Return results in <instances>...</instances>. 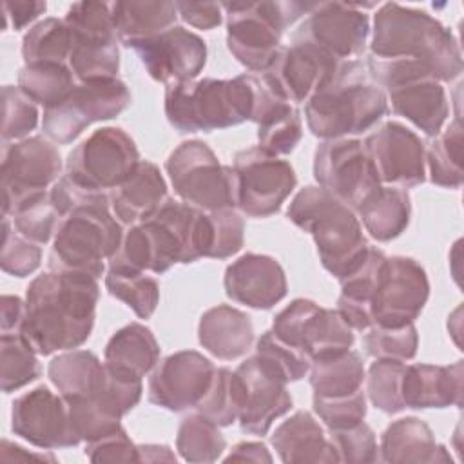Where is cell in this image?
Returning <instances> with one entry per match:
<instances>
[{
	"label": "cell",
	"mask_w": 464,
	"mask_h": 464,
	"mask_svg": "<svg viewBox=\"0 0 464 464\" xmlns=\"http://www.w3.org/2000/svg\"><path fill=\"white\" fill-rule=\"evenodd\" d=\"M98 299L96 277L49 270L27 286L18 334L38 355L74 350L91 337Z\"/></svg>",
	"instance_id": "cell-1"
},
{
	"label": "cell",
	"mask_w": 464,
	"mask_h": 464,
	"mask_svg": "<svg viewBox=\"0 0 464 464\" xmlns=\"http://www.w3.org/2000/svg\"><path fill=\"white\" fill-rule=\"evenodd\" d=\"M370 54L419 60L440 83L451 82L462 72V53L453 33L426 11L397 2L382 4L377 9Z\"/></svg>",
	"instance_id": "cell-2"
},
{
	"label": "cell",
	"mask_w": 464,
	"mask_h": 464,
	"mask_svg": "<svg viewBox=\"0 0 464 464\" xmlns=\"http://www.w3.org/2000/svg\"><path fill=\"white\" fill-rule=\"evenodd\" d=\"M388 112L386 92L372 78L364 60L341 62L334 76L304 107L310 132L323 140L348 138L373 127Z\"/></svg>",
	"instance_id": "cell-3"
},
{
	"label": "cell",
	"mask_w": 464,
	"mask_h": 464,
	"mask_svg": "<svg viewBox=\"0 0 464 464\" xmlns=\"http://www.w3.org/2000/svg\"><path fill=\"white\" fill-rule=\"evenodd\" d=\"M286 214L314 237L321 265L339 281L361 266L372 246L355 210L321 185L301 188Z\"/></svg>",
	"instance_id": "cell-4"
},
{
	"label": "cell",
	"mask_w": 464,
	"mask_h": 464,
	"mask_svg": "<svg viewBox=\"0 0 464 464\" xmlns=\"http://www.w3.org/2000/svg\"><path fill=\"white\" fill-rule=\"evenodd\" d=\"M250 74L230 80H190L169 83L165 89V114L179 132L216 130L250 120Z\"/></svg>",
	"instance_id": "cell-5"
},
{
	"label": "cell",
	"mask_w": 464,
	"mask_h": 464,
	"mask_svg": "<svg viewBox=\"0 0 464 464\" xmlns=\"http://www.w3.org/2000/svg\"><path fill=\"white\" fill-rule=\"evenodd\" d=\"M368 71L386 92L395 114L411 121L428 136L440 132L450 116V103L442 83L419 60L368 56Z\"/></svg>",
	"instance_id": "cell-6"
},
{
	"label": "cell",
	"mask_w": 464,
	"mask_h": 464,
	"mask_svg": "<svg viewBox=\"0 0 464 464\" xmlns=\"http://www.w3.org/2000/svg\"><path fill=\"white\" fill-rule=\"evenodd\" d=\"M111 203L80 207L62 218L49 254V268L100 279L118 250L123 230L111 214Z\"/></svg>",
	"instance_id": "cell-7"
},
{
	"label": "cell",
	"mask_w": 464,
	"mask_h": 464,
	"mask_svg": "<svg viewBox=\"0 0 464 464\" xmlns=\"http://www.w3.org/2000/svg\"><path fill=\"white\" fill-rule=\"evenodd\" d=\"M306 2H223L227 14V47L254 72H263L277 49L283 31L306 14Z\"/></svg>",
	"instance_id": "cell-8"
},
{
	"label": "cell",
	"mask_w": 464,
	"mask_h": 464,
	"mask_svg": "<svg viewBox=\"0 0 464 464\" xmlns=\"http://www.w3.org/2000/svg\"><path fill=\"white\" fill-rule=\"evenodd\" d=\"M165 169L176 194L203 212L236 207L234 169L221 165L201 140L179 143L167 158Z\"/></svg>",
	"instance_id": "cell-9"
},
{
	"label": "cell",
	"mask_w": 464,
	"mask_h": 464,
	"mask_svg": "<svg viewBox=\"0 0 464 464\" xmlns=\"http://www.w3.org/2000/svg\"><path fill=\"white\" fill-rule=\"evenodd\" d=\"M72 34L69 67L80 82L114 80L120 71V49L111 4L74 2L65 14Z\"/></svg>",
	"instance_id": "cell-10"
},
{
	"label": "cell",
	"mask_w": 464,
	"mask_h": 464,
	"mask_svg": "<svg viewBox=\"0 0 464 464\" xmlns=\"http://www.w3.org/2000/svg\"><path fill=\"white\" fill-rule=\"evenodd\" d=\"M129 105L130 91L118 78L78 82L63 102L44 109L42 129L53 141L71 143L91 123L116 118Z\"/></svg>",
	"instance_id": "cell-11"
},
{
	"label": "cell",
	"mask_w": 464,
	"mask_h": 464,
	"mask_svg": "<svg viewBox=\"0 0 464 464\" xmlns=\"http://www.w3.org/2000/svg\"><path fill=\"white\" fill-rule=\"evenodd\" d=\"M134 140L120 127H102L80 141L67 156L65 176L105 192L118 187L140 163Z\"/></svg>",
	"instance_id": "cell-12"
},
{
	"label": "cell",
	"mask_w": 464,
	"mask_h": 464,
	"mask_svg": "<svg viewBox=\"0 0 464 464\" xmlns=\"http://www.w3.org/2000/svg\"><path fill=\"white\" fill-rule=\"evenodd\" d=\"M236 207L248 218H268L279 212L297 185L292 165L261 147L239 150L234 156Z\"/></svg>",
	"instance_id": "cell-13"
},
{
	"label": "cell",
	"mask_w": 464,
	"mask_h": 464,
	"mask_svg": "<svg viewBox=\"0 0 464 464\" xmlns=\"http://www.w3.org/2000/svg\"><path fill=\"white\" fill-rule=\"evenodd\" d=\"M272 332L306 353L310 361L339 355L355 341L353 330L337 310L323 308L303 297L294 299L274 317Z\"/></svg>",
	"instance_id": "cell-14"
},
{
	"label": "cell",
	"mask_w": 464,
	"mask_h": 464,
	"mask_svg": "<svg viewBox=\"0 0 464 464\" xmlns=\"http://www.w3.org/2000/svg\"><path fill=\"white\" fill-rule=\"evenodd\" d=\"M62 158L58 149L42 136L4 143L2 154V212H13L29 198L45 192L58 181Z\"/></svg>",
	"instance_id": "cell-15"
},
{
	"label": "cell",
	"mask_w": 464,
	"mask_h": 464,
	"mask_svg": "<svg viewBox=\"0 0 464 464\" xmlns=\"http://www.w3.org/2000/svg\"><path fill=\"white\" fill-rule=\"evenodd\" d=\"M292 34V42H304L337 62L355 60L364 51L370 18L361 4L319 2Z\"/></svg>",
	"instance_id": "cell-16"
},
{
	"label": "cell",
	"mask_w": 464,
	"mask_h": 464,
	"mask_svg": "<svg viewBox=\"0 0 464 464\" xmlns=\"http://www.w3.org/2000/svg\"><path fill=\"white\" fill-rule=\"evenodd\" d=\"M314 178L353 210L381 187L364 143L355 138L319 143L314 152Z\"/></svg>",
	"instance_id": "cell-17"
},
{
	"label": "cell",
	"mask_w": 464,
	"mask_h": 464,
	"mask_svg": "<svg viewBox=\"0 0 464 464\" xmlns=\"http://www.w3.org/2000/svg\"><path fill=\"white\" fill-rule=\"evenodd\" d=\"M430 297L426 270L411 257H386L370 301L373 324L404 326L413 323Z\"/></svg>",
	"instance_id": "cell-18"
},
{
	"label": "cell",
	"mask_w": 464,
	"mask_h": 464,
	"mask_svg": "<svg viewBox=\"0 0 464 464\" xmlns=\"http://www.w3.org/2000/svg\"><path fill=\"white\" fill-rule=\"evenodd\" d=\"M364 149L381 185L411 188L426 179L424 143L399 121H384L364 140Z\"/></svg>",
	"instance_id": "cell-19"
},
{
	"label": "cell",
	"mask_w": 464,
	"mask_h": 464,
	"mask_svg": "<svg viewBox=\"0 0 464 464\" xmlns=\"http://www.w3.org/2000/svg\"><path fill=\"white\" fill-rule=\"evenodd\" d=\"M339 63L310 44L292 42L277 49L259 76L285 102L303 103L334 76Z\"/></svg>",
	"instance_id": "cell-20"
},
{
	"label": "cell",
	"mask_w": 464,
	"mask_h": 464,
	"mask_svg": "<svg viewBox=\"0 0 464 464\" xmlns=\"http://www.w3.org/2000/svg\"><path fill=\"white\" fill-rule=\"evenodd\" d=\"M216 366L196 350H181L158 361L154 366L147 395L149 401L169 411L196 408L207 393Z\"/></svg>",
	"instance_id": "cell-21"
},
{
	"label": "cell",
	"mask_w": 464,
	"mask_h": 464,
	"mask_svg": "<svg viewBox=\"0 0 464 464\" xmlns=\"http://www.w3.org/2000/svg\"><path fill=\"white\" fill-rule=\"evenodd\" d=\"M11 430L29 444L42 450L78 446L67 402L47 386H36L14 399L11 408Z\"/></svg>",
	"instance_id": "cell-22"
},
{
	"label": "cell",
	"mask_w": 464,
	"mask_h": 464,
	"mask_svg": "<svg viewBox=\"0 0 464 464\" xmlns=\"http://www.w3.org/2000/svg\"><path fill=\"white\" fill-rule=\"evenodd\" d=\"M130 49L136 51L150 78L167 85L194 80L207 63V44L181 25H172Z\"/></svg>",
	"instance_id": "cell-23"
},
{
	"label": "cell",
	"mask_w": 464,
	"mask_h": 464,
	"mask_svg": "<svg viewBox=\"0 0 464 464\" xmlns=\"http://www.w3.org/2000/svg\"><path fill=\"white\" fill-rule=\"evenodd\" d=\"M234 373L241 392L237 422L245 433L263 437L272 422L292 408L286 382L274 375L256 355L243 361Z\"/></svg>",
	"instance_id": "cell-24"
},
{
	"label": "cell",
	"mask_w": 464,
	"mask_h": 464,
	"mask_svg": "<svg viewBox=\"0 0 464 464\" xmlns=\"http://www.w3.org/2000/svg\"><path fill=\"white\" fill-rule=\"evenodd\" d=\"M227 295L256 310H270L286 295V276L276 257L243 254L232 261L223 277Z\"/></svg>",
	"instance_id": "cell-25"
},
{
	"label": "cell",
	"mask_w": 464,
	"mask_h": 464,
	"mask_svg": "<svg viewBox=\"0 0 464 464\" xmlns=\"http://www.w3.org/2000/svg\"><path fill=\"white\" fill-rule=\"evenodd\" d=\"M464 364L457 361L448 366L406 364L401 382L404 408H446L462 406Z\"/></svg>",
	"instance_id": "cell-26"
},
{
	"label": "cell",
	"mask_w": 464,
	"mask_h": 464,
	"mask_svg": "<svg viewBox=\"0 0 464 464\" xmlns=\"http://www.w3.org/2000/svg\"><path fill=\"white\" fill-rule=\"evenodd\" d=\"M167 198V183L160 169L147 160H141L136 169L109 192L112 214L127 227L149 219Z\"/></svg>",
	"instance_id": "cell-27"
},
{
	"label": "cell",
	"mask_w": 464,
	"mask_h": 464,
	"mask_svg": "<svg viewBox=\"0 0 464 464\" xmlns=\"http://www.w3.org/2000/svg\"><path fill=\"white\" fill-rule=\"evenodd\" d=\"M198 339L214 357L232 361L250 350L254 343V324L245 312L230 304H218L201 315Z\"/></svg>",
	"instance_id": "cell-28"
},
{
	"label": "cell",
	"mask_w": 464,
	"mask_h": 464,
	"mask_svg": "<svg viewBox=\"0 0 464 464\" xmlns=\"http://www.w3.org/2000/svg\"><path fill=\"white\" fill-rule=\"evenodd\" d=\"M381 460L392 464L451 462L450 453L435 440L431 428L417 417L393 420L381 435Z\"/></svg>",
	"instance_id": "cell-29"
},
{
	"label": "cell",
	"mask_w": 464,
	"mask_h": 464,
	"mask_svg": "<svg viewBox=\"0 0 464 464\" xmlns=\"http://www.w3.org/2000/svg\"><path fill=\"white\" fill-rule=\"evenodd\" d=\"M272 446L283 462H337L335 450L323 426L304 410L295 411L276 428Z\"/></svg>",
	"instance_id": "cell-30"
},
{
	"label": "cell",
	"mask_w": 464,
	"mask_h": 464,
	"mask_svg": "<svg viewBox=\"0 0 464 464\" xmlns=\"http://www.w3.org/2000/svg\"><path fill=\"white\" fill-rule=\"evenodd\" d=\"M160 361V344L154 334L141 323L120 328L107 343L103 362L109 372L141 381Z\"/></svg>",
	"instance_id": "cell-31"
},
{
	"label": "cell",
	"mask_w": 464,
	"mask_h": 464,
	"mask_svg": "<svg viewBox=\"0 0 464 464\" xmlns=\"http://www.w3.org/2000/svg\"><path fill=\"white\" fill-rule=\"evenodd\" d=\"M47 375L63 399H98L107 382V368L89 350H67L56 355Z\"/></svg>",
	"instance_id": "cell-32"
},
{
	"label": "cell",
	"mask_w": 464,
	"mask_h": 464,
	"mask_svg": "<svg viewBox=\"0 0 464 464\" xmlns=\"http://www.w3.org/2000/svg\"><path fill=\"white\" fill-rule=\"evenodd\" d=\"M111 11L116 36L127 47L170 29L178 18L176 2L165 0L112 2Z\"/></svg>",
	"instance_id": "cell-33"
},
{
	"label": "cell",
	"mask_w": 464,
	"mask_h": 464,
	"mask_svg": "<svg viewBox=\"0 0 464 464\" xmlns=\"http://www.w3.org/2000/svg\"><path fill=\"white\" fill-rule=\"evenodd\" d=\"M386 254L370 246L361 266L348 277L341 279V295L337 299V312L348 323L352 330L364 332L373 326L370 314V301L375 292L381 268L386 261Z\"/></svg>",
	"instance_id": "cell-34"
},
{
	"label": "cell",
	"mask_w": 464,
	"mask_h": 464,
	"mask_svg": "<svg viewBox=\"0 0 464 464\" xmlns=\"http://www.w3.org/2000/svg\"><path fill=\"white\" fill-rule=\"evenodd\" d=\"M364 230L377 241H392L401 236L411 216V203L406 188L381 185L357 208Z\"/></svg>",
	"instance_id": "cell-35"
},
{
	"label": "cell",
	"mask_w": 464,
	"mask_h": 464,
	"mask_svg": "<svg viewBox=\"0 0 464 464\" xmlns=\"http://www.w3.org/2000/svg\"><path fill=\"white\" fill-rule=\"evenodd\" d=\"M308 373L310 386L317 397H337L359 392L366 377L362 359L353 350L312 361Z\"/></svg>",
	"instance_id": "cell-36"
},
{
	"label": "cell",
	"mask_w": 464,
	"mask_h": 464,
	"mask_svg": "<svg viewBox=\"0 0 464 464\" xmlns=\"http://www.w3.org/2000/svg\"><path fill=\"white\" fill-rule=\"evenodd\" d=\"M431 183L446 188L462 185V125L457 118L424 145Z\"/></svg>",
	"instance_id": "cell-37"
},
{
	"label": "cell",
	"mask_w": 464,
	"mask_h": 464,
	"mask_svg": "<svg viewBox=\"0 0 464 464\" xmlns=\"http://www.w3.org/2000/svg\"><path fill=\"white\" fill-rule=\"evenodd\" d=\"M72 47V34L65 20L44 18L22 38L25 63H67Z\"/></svg>",
	"instance_id": "cell-38"
},
{
	"label": "cell",
	"mask_w": 464,
	"mask_h": 464,
	"mask_svg": "<svg viewBox=\"0 0 464 464\" xmlns=\"http://www.w3.org/2000/svg\"><path fill=\"white\" fill-rule=\"evenodd\" d=\"M74 78L67 63H25L18 72V87L47 109L71 94Z\"/></svg>",
	"instance_id": "cell-39"
},
{
	"label": "cell",
	"mask_w": 464,
	"mask_h": 464,
	"mask_svg": "<svg viewBox=\"0 0 464 464\" xmlns=\"http://www.w3.org/2000/svg\"><path fill=\"white\" fill-rule=\"evenodd\" d=\"M227 440L219 426L199 411L181 419L176 435V450L187 462H216L225 451Z\"/></svg>",
	"instance_id": "cell-40"
},
{
	"label": "cell",
	"mask_w": 464,
	"mask_h": 464,
	"mask_svg": "<svg viewBox=\"0 0 464 464\" xmlns=\"http://www.w3.org/2000/svg\"><path fill=\"white\" fill-rule=\"evenodd\" d=\"M42 373L38 353L18 332H5L0 337V381L4 393L16 392L36 381Z\"/></svg>",
	"instance_id": "cell-41"
},
{
	"label": "cell",
	"mask_w": 464,
	"mask_h": 464,
	"mask_svg": "<svg viewBox=\"0 0 464 464\" xmlns=\"http://www.w3.org/2000/svg\"><path fill=\"white\" fill-rule=\"evenodd\" d=\"M109 294L125 303L140 319H149L160 303L158 281L145 272L109 268L105 276Z\"/></svg>",
	"instance_id": "cell-42"
},
{
	"label": "cell",
	"mask_w": 464,
	"mask_h": 464,
	"mask_svg": "<svg viewBox=\"0 0 464 464\" xmlns=\"http://www.w3.org/2000/svg\"><path fill=\"white\" fill-rule=\"evenodd\" d=\"M241 410V392L237 377L232 370L216 368L212 382L198 402L196 411L210 419L218 426H230L237 420Z\"/></svg>",
	"instance_id": "cell-43"
},
{
	"label": "cell",
	"mask_w": 464,
	"mask_h": 464,
	"mask_svg": "<svg viewBox=\"0 0 464 464\" xmlns=\"http://www.w3.org/2000/svg\"><path fill=\"white\" fill-rule=\"evenodd\" d=\"M13 227L18 234L24 237L44 245L51 239V236L56 232L62 214L58 212L51 192H40L27 201H24L11 216Z\"/></svg>",
	"instance_id": "cell-44"
},
{
	"label": "cell",
	"mask_w": 464,
	"mask_h": 464,
	"mask_svg": "<svg viewBox=\"0 0 464 464\" xmlns=\"http://www.w3.org/2000/svg\"><path fill=\"white\" fill-rule=\"evenodd\" d=\"M256 357L286 384L303 379L312 366V361L306 353L281 341L272 330L265 332L257 339Z\"/></svg>",
	"instance_id": "cell-45"
},
{
	"label": "cell",
	"mask_w": 464,
	"mask_h": 464,
	"mask_svg": "<svg viewBox=\"0 0 464 464\" xmlns=\"http://www.w3.org/2000/svg\"><path fill=\"white\" fill-rule=\"evenodd\" d=\"M419 346V334L413 323L404 326H379L373 324L364 330L362 348L370 357L410 361L415 357Z\"/></svg>",
	"instance_id": "cell-46"
},
{
	"label": "cell",
	"mask_w": 464,
	"mask_h": 464,
	"mask_svg": "<svg viewBox=\"0 0 464 464\" xmlns=\"http://www.w3.org/2000/svg\"><path fill=\"white\" fill-rule=\"evenodd\" d=\"M301 116L292 103H285L257 125V147L274 156L290 154L301 141Z\"/></svg>",
	"instance_id": "cell-47"
},
{
	"label": "cell",
	"mask_w": 464,
	"mask_h": 464,
	"mask_svg": "<svg viewBox=\"0 0 464 464\" xmlns=\"http://www.w3.org/2000/svg\"><path fill=\"white\" fill-rule=\"evenodd\" d=\"M71 428L80 442H91L121 428V417L98 399H65Z\"/></svg>",
	"instance_id": "cell-48"
},
{
	"label": "cell",
	"mask_w": 464,
	"mask_h": 464,
	"mask_svg": "<svg viewBox=\"0 0 464 464\" xmlns=\"http://www.w3.org/2000/svg\"><path fill=\"white\" fill-rule=\"evenodd\" d=\"M404 361L393 359H375L370 364L366 382H368V397L372 404L384 413H399L404 410L401 382L404 373Z\"/></svg>",
	"instance_id": "cell-49"
},
{
	"label": "cell",
	"mask_w": 464,
	"mask_h": 464,
	"mask_svg": "<svg viewBox=\"0 0 464 464\" xmlns=\"http://www.w3.org/2000/svg\"><path fill=\"white\" fill-rule=\"evenodd\" d=\"M2 141L24 140L38 125V105L20 87H2Z\"/></svg>",
	"instance_id": "cell-50"
},
{
	"label": "cell",
	"mask_w": 464,
	"mask_h": 464,
	"mask_svg": "<svg viewBox=\"0 0 464 464\" xmlns=\"http://www.w3.org/2000/svg\"><path fill=\"white\" fill-rule=\"evenodd\" d=\"M208 250L207 257L227 259L237 254L245 241V221L234 208L207 212Z\"/></svg>",
	"instance_id": "cell-51"
},
{
	"label": "cell",
	"mask_w": 464,
	"mask_h": 464,
	"mask_svg": "<svg viewBox=\"0 0 464 464\" xmlns=\"http://www.w3.org/2000/svg\"><path fill=\"white\" fill-rule=\"evenodd\" d=\"M40 261H42V248L38 246V243L24 237L18 232H13L11 219L4 216L2 252H0L2 270L14 277H25L40 266Z\"/></svg>",
	"instance_id": "cell-52"
},
{
	"label": "cell",
	"mask_w": 464,
	"mask_h": 464,
	"mask_svg": "<svg viewBox=\"0 0 464 464\" xmlns=\"http://www.w3.org/2000/svg\"><path fill=\"white\" fill-rule=\"evenodd\" d=\"M314 411L319 415V419L330 431L344 430L364 420L366 399L361 390L337 397L314 395Z\"/></svg>",
	"instance_id": "cell-53"
},
{
	"label": "cell",
	"mask_w": 464,
	"mask_h": 464,
	"mask_svg": "<svg viewBox=\"0 0 464 464\" xmlns=\"http://www.w3.org/2000/svg\"><path fill=\"white\" fill-rule=\"evenodd\" d=\"M328 439L335 450L337 462H375L379 459L375 433L366 422L344 430H332Z\"/></svg>",
	"instance_id": "cell-54"
},
{
	"label": "cell",
	"mask_w": 464,
	"mask_h": 464,
	"mask_svg": "<svg viewBox=\"0 0 464 464\" xmlns=\"http://www.w3.org/2000/svg\"><path fill=\"white\" fill-rule=\"evenodd\" d=\"M85 455L91 462H140L138 446L129 439L123 428L85 442Z\"/></svg>",
	"instance_id": "cell-55"
},
{
	"label": "cell",
	"mask_w": 464,
	"mask_h": 464,
	"mask_svg": "<svg viewBox=\"0 0 464 464\" xmlns=\"http://www.w3.org/2000/svg\"><path fill=\"white\" fill-rule=\"evenodd\" d=\"M49 192H51V198H53L58 212L62 214V218H65L69 212H72L80 207L96 205V203H111L107 192L87 188L65 174L58 178V181L51 187Z\"/></svg>",
	"instance_id": "cell-56"
},
{
	"label": "cell",
	"mask_w": 464,
	"mask_h": 464,
	"mask_svg": "<svg viewBox=\"0 0 464 464\" xmlns=\"http://www.w3.org/2000/svg\"><path fill=\"white\" fill-rule=\"evenodd\" d=\"M176 9L188 25L203 31L218 27L223 20V9L218 2H176Z\"/></svg>",
	"instance_id": "cell-57"
},
{
	"label": "cell",
	"mask_w": 464,
	"mask_h": 464,
	"mask_svg": "<svg viewBox=\"0 0 464 464\" xmlns=\"http://www.w3.org/2000/svg\"><path fill=\"white\" fill-rule=\"evenodd\" d=\"M45 9L47 4L40 0H5L2 4L4 29L11 25L14 31H20L34 22L40 14H44Z\"/></svg>",
	"instance_id": "cell-58"
},
{
	"label": "cell",
	"mask_w": 464,
	"mask_h": 464,
	"mask_svg": "<svg viewBox=\"0 0 464 464\" xmlns=\"http://www.w3.org/2000/svg\"><path fill=\"white\" fill-rule=\"evenodd\" d=\"M225 462H272V455L263 442L245 440L230 450Z\"/></svg>",
	"instance_id": "cell-59"
},
{
	"label": "cell",
	"mask_w": 464,
	"mask_h": 464,
	"mask_svg": "<svg viewBox=\"0 0 464 464\" xmlns=\"http://www.w3.org/2000/svg\"><path fill=\"white\" fill-rule=\"evenodd\" d=\"M25 314V301L18 295H2V334L5 332H18Z\"/></svg>",
	"instance_id": "cell-60"
},
{
	"label": "cell",
	"mask_w": 464,
	"mask_h": 464,
	"mask_svg": "<svg viewBox=\"0 0 464 464\" xmlns=\"http://www.w3.org/2000/svg\"><path fill=\"white\" fill-rule=\"evenodd\" d=\"M0 459L4 462H27V460H40V462H56V457L51 453V450L47 453H40V451H25L22 446L9 442L7 439L2 440V448H0Z\"/></svg>",
	"instance_id": "cell-61"
},
{
	"label": "cell",
	"mask_w": 464,
	"mask_h": 464,
	"mask_svg": "<svg viewBox=\"0 0 464 464\" xmlns=\"http://www.w3.org/2000/svg\"><path fill=\"white\" fill-rule=\"evenodd\" d=\"M138 453H140V462H158V460L176 462V455L167 446L141 444L138 446Z\"/></svg>",
	"instance_id": "cell-62"
}]
</instances>
